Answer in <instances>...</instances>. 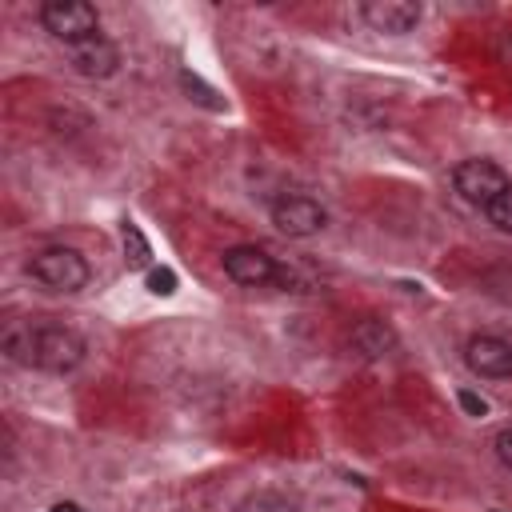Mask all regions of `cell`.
Listing matches in <instances>:
<instances>
[{
    "label": "cell",
    "instance_id": "1",
    "mask_svg": "<svg viewBox=\"0 0 512 512\" xmlns=\"http://www.w3.org/2000/svg\"><path fill=\"white\" fill-rule=\"evenodd\" d=\"M4 352L12 364L64 376V372H76L84 364L88 344L80 332H72L64 324H12L4 332Z\"/></svg>",
    "mask_w": 512,
    "mask_h": 512
},
{
    "label": "cell",
    "instance_id": "2",
    "mask_svg": "<svg viewBox=\"0 0 512 512\" xmlns=\"http://www.w3.org/2000/svg\"><path fill=\"white\" fill-rule=\"evenodd\" d=\"M28 276L36 280V284H44L48 292H64V296H72V292H80L84 284H88V260L76 252V248H64V244H56V248H40V252H32V260H28Z\"/></svg>",
    "mask_w": 512,
    "mask_h": 512
},
{
    "label": "cell",
    "instance_id": "3",
    "mask_svg": "<svg viewBox=\"0 0 512 512\" xmlns=\"http://www.w3.org/2000/svg\"><path fill=\"white\" fill-rule=\"evenodd\" d=\"M40 28L56 44L72 48L80 40L100 36V12L88 0H48V4H40Z\"/></svg>",
    "mask_w": 512,
    "mask_h": 512
},
{
    "label": "cell",
    "instance_id": "4",
    "mask_svg": "<svg viewBox=\"0 0 512 512\" xmlns=\"http://www.w3.org/2000/svg\"><path fill=\"white\" fill-rule=\"evenodd\" d=\"M452 188L460 192L464 204H472V208L484 212V208L508 188V176H504L500 164H492V160H484V156H472V160H460V164L452 168Z\"/></svg>",
    "mask_w": 512,
    "mask_h": 512
},
{
    "label": "cell",
    "instance_id": "5",
    "mask_svg": "<svg viewBox=\"0 0 512 512\" xmlns=\"http://www.w3.org/2000/svg\"><path fill=\"white\" fill-rule=\"evenodd\" d=\"M220 264H224V276L232 280V284H240V288H272V284H280L284 280V264H276L264 248H256V244H236V248H228L224 256H220Z\"/></svg>",
    "mask_w": 512,
    "mask_h": 512
},
{
    "label": "cell",
    "instance_id": "6",
    "mask_svg": "<svg viewBox=\"0 0 512 512\" xmlns=\"http://www.w3.org/2000/svg\"><path fill=\"white\" fill-rule=\"evenodd\" d=\"M272 224H276V232H284V236H292V240H308V236L324 232L328 212H324L320 200H312V196H304V192H284V196L272 204Z\"/></svg>",
    "mask_w": 512,
    "mask_h": 512
},
{
    "label": "cell",
    "instance_id": "7",
    "mask_svg": "<svg viewBox=\"0 0 512 512\" xmlns=\"http://www.w3.org/2000/svg\"><path fill=\"white\" fill-rule=\"evenodd\" d=\"M464 364L480 380H508L512 376V344L492 332H476L464 344Z\"/></svg>",
    "mask_w": 512,
    "mask_h": 512
},
{
    "label": "cell",
    "instance_id": "8",
    "mask_svg": "<svg viewBox=\"0 0 512 512\" xmlns=\"http://www.w3.org/2000/svg\"><path fill=\"white\" fill-rule=\"evenodd\" d=\"M360 16H364V24L376 28V32L404 36V32H412V28L420 24L424 8L412 4V0H364V4H360Z\"/></svg>",
    "mask_w": 512,
    "mask_h": 512
},
{
    "label": "cell",
    "instance_id": "9",
    "mask_svg": "<svg viewBox=\"0 0 512 512\" xmlns=\"http://www.w3.org/2000/svg\"><path fill=\"white\" fill-rule=\"evenodd\" d=\"M68 52V64L80 72V76H88V80H104V76H112L116 68H120V48L100 32V36H92V40H80V44H72V48H64Z\"/></svg>",
    "mask_w": 512,
    "mask_h": 512
},
{
    "label": "cell",
    "instance_id": "10",
    "mask_svg": "<svg viewBox=\"0 0 512 512\" xmlns=\"http://www.w3.org/2000/svg\"><path fill=\"white\" fill-rule=\"evenodd\" d=\"M396 332H392V324H384L380 316H364V320H356L352 328H348V348L356 352V356H364V360H384V356H392L396 352Z\"/></svg>",
    "mask_w": 512,
    "mask_h": 512
},
{
    "label": "cell",
    "instance_id": "11",
    "mask_svg": "<svg viewBox=\"0 0 512 512\" xmlns=\"http://www.w3.org/2000/svg\"><path fill=\"white\" fill-rule=\"evenodd\" d=\"M120 240H124V260H128V268H152V248H148L144 232H140L132 220L120 224Z\"/></svg>",
    "mask_w": 512,
    "mask_h": 512
},
{
    "label": "cell",
    "instance_id": "12",
    "mask_svg": "<svg viewBox=\"0 0 512 512\" xmlns=\"http://www.w3.org/2000/svg\"><path fill=\"white\" fill-rule=\"evenodd\" d=\"M180 88L188 92V100H196V104H204L208 112H224V100H220V92L212 88V84H204L196 72H180Z\"/></svg>",
    "mask_w": 512,
    "mask_h": 512
},
{
    "label": "cell",
    "instance_id": "13",
    "mask_svg": "<svg viewBox=\"0 0 512 512\" xmlns=\"http://www.w3.org/2000/svg\"><path fill=\"white\" fill-rule=\"evenodd\" d=\"M232 512H296V504L288 500V496H280V492H248Z\"/></svg>",
    "mask_w": 512,
    "mask_h": 512
},
{
    "label": "cell",
    "instance_id": "14",
    "mask_svg": "<svg viewBox=\"0 0 512 512\" xmlns=\"http://www.w3.org/2000/svg\"><path fill=\"white\" fill-rule=\"evenodd\" d=\"M484 216H488V224H492V228H500V232H508V236H512V184H508V188H504V192L484 208Z\"/></svg>",
    "mask_w": 512,
    "mask_h": 512
},
{
    "label": "cell",
    "instance_id": "15",
    "mask_svg": "<svg viewBox=\"0 0 512 512\" xmlns=\"http://www.w3.org/2000/svg\"><path fill=\"white\" fill-rule=\"evenodd\" d=\"M144 284H148V292L152 296H172L176 292V272L172 268H148V276H144Z\"/></svg>",
    "mask_w": 512,
    "mask_h": 512
},
{
    "label": "cell",
    "instance_id": "16",
    "mask_svg": "<svg viewBox=\"0 0 512 512\" xmlns=\"http://www.w3.org/2000/svg\"><path fill=\"white\" fill-rule=\"evenodd\" d=\"M456 404H460L468 416H476V420L488 416V400H484L480 392H472V388H460V392H456Z\"/></svg>",
    "mask_w": 512,
    "mask_h": 512
},
{
    "label": "cell",
    "instance_id": "17",
    "mask_svg": "<svg viewBox=\"0 0 512 512\" xmlns=\"http://www.w3.org/2000/svg\"><path fill=\"white\" fill-rule=\"evenodd\" d=\"M492 448H496V460H500L504 468H512V428H504V432H496V440H492Z\"/></svg>",
    "mask_w": 512,
    "mask_h": 512
},
{
    "label": "cell",
    "instance_id": "18",
    "mask_svg": "<svg viewBox=\"0 0 512 512\" xmlns=\"http://www.w3.org/2000/svg\"><path fill=\"white\" fill-rule=\"evenodd\" d=\"M48 512H84V508H80L76 500H56V504H52Z\"/></svg>",
    "mask_w": 512,
    "mask_h": 512
}]
</instances>
